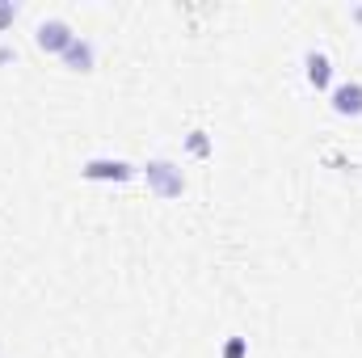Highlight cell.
<instances>
[{"label": "cell", "instance_id": "8992f818", "mask_svg": "<svg viewBox=\"0 0 362 358\" xmlns=\"http://www.w3.org/2000/svg\"><path fill=\"white\" fill-rule=\"evenodd\" d=\"M64 59H68V68L89 72V68H93V42H89V38H72V42H68V51H64Z\"/></svg>", "mask_w": 362, "mask_h": 358}, {"label": "cell", "instance_id": "52a82bcc", "mask_svg": "<svg viewBox=\"0 0 362 358\" xmlns=\"http://www.w3.org/2000/svg\"><path fill=\"white\" fill-rule=\"evenodd\" d=\"M189 152H194V156H206V152H211V144H206V135H202V131H194V135H189Z\"/></svg>", "mask_w": 362, "mask_h": 358}, {"label": "cell", "instance_id": "6da1fadb", "mask_svg": "<svg viewBox=\"0 0 362 358\" xmlns=\"http://www.w3.org/2000/svg\"><path fill=\"white\" fill-rule=\"evenodd\" d=\"M72 38H76V34H72V30H68V21H59V17H55V21H42V25H38V34H34V42H38L42 51H59V55L68 51V42H72Z\"/></svg>", "mask_w": 362, "mask_h": 358}, {"label": "cell", "instance_id": "7a4b0ae2", "mask_svg": "<svg viewBox=\"0 0 362 358\" xmlns=\"http://www.w3.org/2000/svg\"><path fill=\"white\" fill-rule=\"evenodd\" d=\"M148 181H152V190H156L160 198H177L181 194V173L169 161H152V165H148Z\"/></svg>", "mask_w": 362, "mask_h": 358}, {"label": "cell", "instance_id": "277c9868", "mask_svg": "<svg viewBox=\"0 0 362 358\" xmlns=\"http://www.w3.org/2000/svg\"><path fill=\"white\" fill-rule=\"evenodd\" d=\"M333 110H337L341 118H358V114H362V85H358V81H350V85H337V89H333Z\"/></svg>", "mask_w": 362, "mask_h": 358}, {"label": "cell", "instance_id": "5b68a950", "mask_svg": "<svg viewBox=\"0 0 362 358\" xmlns=\"http://www.w3.org/2000/svg\"><path fill=\"white\" fill-rule=\"evenodd\" d=\"M303 64H308V85H312V89H329V81H333V64H329V55L312 51Z\"/></svg>", "mask_w": 362, "mask_h": 358}, {"label": "cell", "instance_id": "ba28073f", "mask_svg": "<svg viewBox=\"0 0 362 358\" xmlns=\"http://www.w3.org/2000/svg\"><path fill=\"white\" fill-rule=\"evenodd\" d=\"M245 350H249V346H245V337H232V342L223 346V358H245Z\"/></svg>", "mask_w": 362, "mask_h": 358}, {"label": "cell", "instance_id": "9c48e42d", "mask_svg": "<svg viewBox=\"0 0 362 358\" xmlns=\"http://www.w3.org/2000/svg\"><path fill=\"white\" fill-rule=\"evenodd\" d=\"M13 17H17V8H13V4H0V30H4Z\"/></svg>", "mask_w": 362, "mask_h": 358}, {"label": "cell", "instance_id": "3957f363", "mask_svg": "<svg viewBox=\"0 0 362 358\" xmlns=\"http://www.w3.org/2000/svg\"><path fill=\"white\" fill-rule=\"evenodd\" d=\"M81 173H85L89 181H127L135 169H131L127 161H89Z\"/></svg>", "mask_w": 362, "mask_h": 358}]
</instances>
